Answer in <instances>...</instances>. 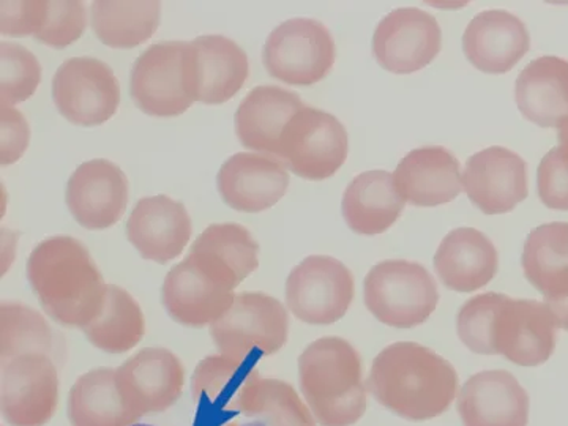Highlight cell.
Returning a JSON list of instances; mask_svg holds the SVG:
<instances>
[{"label":"cell","instance_id":"obj_1","mask_svg":"<svg viewBox=\"0 0 568 426\" xmlns=\"http://www.w3.org/2000/svg\"><path fill=\"white\" fill-rule=\"evenodd\" d=\"M457 332L473 353L503 355L519 366L544 365L558 343V325L547 305L497 293L469 298L459 308Z\"/></svg>","mask_w":568,"mask_h":426},{"label":"cell","instance_id":"obj_2","mask_svg":"<svg viewBox=\"0 0 568 426\" xmlns=\"http://www.w3.org/2000/svg\"><path fill=\"white\" fill-rule=\"evenodd\" d=\"M368 388L396 416L425 422L447 413L457 396L458 375L429 347L398 342L376 355Z\"/></svg>","mask_w":568,"mask_h":426},{"label":"cell","instance_id":"obj_3","mask_svg":"<svg viewBox=\"0 0 568 426\" xmlns=\"http://www.w3.org/2000/svg\"><path fill=\"white\" fill-rule=\"evenodd\" d=\"M28 280L41 308L63 327L84 328L102 312L108 284L89 250L70 235L40 242L28 261Z\"/></svg>","mask_w":568,"mask_h":426},{"label":"cell","instance_id":"obj_4","mask_svg":"<svg viewBox=\"0 0 568 426\" xmlns=\"http://www.w3.org/2000/svg\"><path fill=\"white\" fill-rule=\"evenodd\" d=\"M357 349L339 336H324L298 357V381L321 426L357 424L368 407Z\"/></svg>","mask_w":568,"mask_h":426},{"label":"cell","instance_id":"obj_5","mask_svg":"<svg viewBox=\"0 0 568 426\" xmlns=\"http://www.w3.org/2000/svg\"><path fill=\"white\" fill-rule=\"evenodd\" d=\"M134 104L153 118H178L196 102L192 41H162L136 59L130 78Z\"/></svg>","mask_w":568,"mask_h":426},{"label":"cell","instance_id":"obj_6","mask_svg":"<svg viewBox=\"0 0 568 426\" xmlns=\"http://www.w3.org/2000/svg\"><path fill=\"white\" fill-rule=\"evenodd\" d=\"M365 305L379 323L396 328L424 324L435 313L439 293L436 280L418 263L383 261L364 282Z\"/></svg>","mask_w":568,"mask_h":426},{"label":"cell","instance_id":"obj_7","mask_svg":"<svg viewBox=\"0 0 568 426\" xmlns=\"http://www.w3.org/2000/svg\"><path fill=\"white\" fill-rule=\"evenodd\" d=\"M290 316L282 302L264 293L235 295L233 306L211 324L220 353L235 361H254L278 353L287 342Z\"/></svg>","mask_w":568,"mask_h":426},{"label":"cell","instance_id":"obj_8","mask_svg":"<svg viewBox=\"0 0 568 426\" xmlns=\"http://www.w3.org/2000/svg\"><path fill=\"white\" fill-rule=\"evenodd\" d=\"M349 138L345 125L323 110L302 108L284 126L278 156L298 178L325 181L345 164Z\"/></svg>","mask_w":568,"mask_h":426},{"label":"cell","instance_id":"obj_9","mask_svg":"<svg viewBox=\"0 0 568 426\" xmlns=\"http://www.w3.org/2000/svg\"><path fill=\"white\" fill-rule=\"evenodd\" d=\"M336 58L334 37L321 21L294 18L280 24L268 36L263 50L265 70L272 78L290 85L323 81Z\"/></svg>","mask_w":568,"mask_h":426},{"label":"cell","instance_id":"obj_10","mask_svg":"<svg viewBox=\"0 0 568 426\" xmlns=\"http://www.w3.org/2000/svg\"><path fill=\"white\" fill-rule=\"evenodd\" d=\"M354 275L332 256H308L286 280V304L302 323L331 325L353 304Z\"/></svg>","mask_w":568,"mask_h":426},{"label":"cell","instance_id":"obj_11","mask_svg":"<svg viewBox=\"0 0 568 426\" xmlns=\"http://www.w3.org/2000/svg\"><path fill=\"white\" fill-rule=\"evenodd\" d=\"M52 99L70 123L102 125L118 112L121 84L108 63L93 58H73L55 71Z\"/></svg>","mask_w":568,"mask_h":426},{"label":"cell","instance_id":"obj_12","mask_svg":"<svg viewBox=\"0 0 568 426\" xmlns=\"http://www.w3.org/2000/svg\"><path fill=\"white\" fill-rule=\"evenodd\" d=\"M0 409L11 426H44L59 405V375L51 355L32 353L0 364Z\"/></svg>","mask_w":568,"mask_h":426},{"label":"cell","instance_id":"obj_13","mask_svg":"<svg viewBox=\"0 0 568 426\" xmlns=\"http://www.w3.org/2000/svg\"><path fill=\"white\" fill-rule=\"evenodd\" d=\"M123 403L136 416L160 414L181 398L185 369L181 358L163 347H145L115 369Z\"/></svg>","mask_w":568,"mask_h":426},{"label":"cell","instance_id":"obj_14","mask_svg":"<svg viewBox=\"0 0 568 426\" xmlns=\"http://www.w3.org/2000/svg\"><path fill=\"white\" fill-rule=\"evenodd\" d=\"M443 48L439 22L428 11L396 9L384 17L373 36V54L384 70L416 73L435 61Z\"/></svg>","mask_w":568,"mask_h":426},{"label":"cell","instance_id":"obj_15","mask_svg":"<svg viewBox=\"0 0 568 426\" xmlns=\"http://www.w3.org/2000/svg\"><path fill=\"white\" fill-rule=\"evenodd\" d=\"M463 190L487 215L511 212L528 197V164L510 149H484L467 160Z\"/></svg>","mask_w":568,"mask_h":426},{"label":"cell","instance_id":"obj_16","mask_svg":"<svg viewBox=\"0 0 568 426\" xmlns=\"http://www.w3.org/2000/svg\"><path fill=\"white\" fill-rule=\"evenodd\" d=\"M65 200L71 215L82 227L108 230L126 211L129 181L118 164L108 160H91L71 174Z\"/></svg>","mask_w":568,"mask_h":426},{"label":"cell","instance_id":"obj_17","mask_svg":"<svg viewBox=\"0 0 568 426\" xmlns=\"http://www.w3.org/2000/svg\"><path fill=\"white\" fill-rule=\"evenodd\" d=\"M216 185L231 209L257 213L280 203L290 186V174L275 156L241 152L220 168Z\"/></svg>","mask_w":568,"mask_h":426},{"label":"cell","instance_id":"obj_18","mask_svg":"<svg viewBox=\"0 0 568 426\" xmlns=\"http://www.w3.org/2000/svg\"><path fill=\"white\" fill-rule=\"evenodd\" d=\"M526 280L544 295L556 325L568 331V223H548L528 235L523 248Z\"/></svg>","mask_w":568,"mask_h":426},{"label":"cell","instance_id":"obj_19","mask_svg":"<svg viewBox=\"0 0 568 426\" xmlns=\"http://www.w3.org/2000/svg\"><path fill=\"white\" fill-rule=\"evenodd\" d=\"M185 205L170 196L142 197L126 222V239L144 260L166 264L181 256L192 237Z\"/></svg>","mask_w":568,"mask_h":426},{"label":"cell","instance_id":"obj_20","mask_svg":"<svg viewBox=\"0 0 568 426\" xmlns=\"http://www.w3.org/2000/svg\"><path fill=\"white\" fill-rule=\"evenodd\" d=\"M233 290L201 271L186 254L164 278L162 298L168 315L186 327H204L215 323L233 306Z\"/></svg>","mask_w":568,"mask_h":426},{"label":"cell","instance_id":"obj_21","mask_svg":"<svg viewBox=\"0 0 568 426\" xmlns=\"http://www.w3.org/2000/svg\"><path fill=\"white\" fill-rule=\"evenodd\" d=\"M458 414L465 426H528L529 395L511 373L489 369L466 381Z\"/></svg>","mask_w":568,"mask_h":426},{"label":"cell","instance_id":"obj_22","mask_svg":"<svg viewBox=\"0 0 568 426\" xmlns=\"http://www.w3.org/2000/svg\"><path fill=\"white\" fill-rule=\"evenodd\" d=\"M529 48L525 22L506 10L481 11L463 36L467 61L484 73H507L528 54Z\"/></svg>","mask_w":568,"mask_h":426},{"label":"cell","instance_id":"obj_23","mask_svg":"<svg viewBox=\"0 0 568 426\" xmlns=\"http://www.w3.org/2000/svg\"><path fill=\"white\" fill-rule=\"evenodd\" d=\"M394 183L405 203L436 207L452 203L463 192L462 166L447 149H414L396 166Z\"/></svg>","mask_w":568,"mask_h":426},{"label":"cell","instance_id":"obj_24","mask_svg":"<svg viewBox=\"0 0 568 426\" xmlns=\"http://www.w3.org/2000/svg\"><path fill=\"white\" fill-rule=\"evenodd\" d=\"M301 95L278 85H257L235 112V133L246 149L278 156L284 126L304 108Z\"/></svg>","mask_w":568,"mask_h":426},{"label":"cell","instance_id":"obj_25","mask_svg":"<svg viewBox=\"0 0 568 426\" xmlns=\"http://www.w3.org/2000/svg\"><path fill=\"white\" fill-rule=\"evenodd\" d=\"M499 256L487 234L474 227L450 231L435 254V271L448 290L474 293L497 274Z\"/></svg>","mask_w":568,"mask_h":426},{"label":"cell","instance_id":"obj_26","mask_svg":"<svg viewBox=\"0 0 568 426\" xmlns=\"http://www.w3.org/2000/svg\"><path fill=\"white\" fill-rule=\"evenodd\" d=\"M518 110L544 129H559L568 121V61L544 55L528 63L515 85Z\"/></svg>","mask_w":568,"mask_h":426},{"label":"cell","instance_id":"obj_27","mask_svg":"<svg viewBox=\"0 0 568 426\" xmlns=\"http://www.w3.org/2000/svg\"><path fill=\"white\" fill-rule=\"evenodd\" d=\"M196 102L222 104L244 88L248 55L235 41L223 36H203L192 41Z\"/></svg>","mask_w":568,"mask_h":426},{"label":"cell","instance_id":"obj_28","mask_svg":"<svg viewBox=\"0 0 568 426\" xmlns=\"http://www.w3.org/2000/svg\"><path fill=\"white\" fill-rule=\"evenodd\" d=\"M257 362L235 361L226 355H209L193 373V399L200 414L212 417L241 413L242 403L254 381L260 377Z\"/></svg>","mask_w":568,"mask_h":426},{"label":"cell","instance_id":"obj_29","mask_svg":"<svg viewBox=\"0 0 568 426\" xmlns=\"http://www.w3.org/2000/svg\"><path fill=\"white\" fill-rule=\"evenodd\" d=\"M405 204L396 192L394 175L387 171H368L347 185L343 194V219L355 234H383L394 226Z\"/></svg>","mask_w":568,"mask_h":426},{"label":"cell","instance_id":"obj_30","mask_svg":"<svg viewBox=\"0 0 568 426\" xmlns=\"http://www.w3.org/2000/svg\"><path fill=\"white\" fill-rule=\"evenodd\" d=\"M69 420L71 426H133L140 418L123 403L115 369L97 368L71 387Z\"/></svg>","mask_w":568,"mask_h":426},{"label":"cell","instance_id":"obj_31","mask_svg":"<svg viewBox=\"0 0 568 426\" xmlns=\"http://www.w3.org/2000/svg\"><path fill=\"white\" fill-rule=\"evenodd\" d=\"M91 24L97 39L119 50H132L145 43L159 29L162 20V3L155 0L142 2L92 3Z\"/></svg>","mask_w":568,"mask_h":426},{"label":"cell","instance_id":"obj_32","mask_svg":"<svg viewBox=\"0 0 568 426\" xmlns=\"http://www.w3.org/2000/svg\"><path fill=\"white\" fill-rule=\"evenodd\" d=\"M91 345L110 354H123L140 345L145 334L141 306L121 286L108 284L102 312L82 328Z\"/></svg>","mask_w":568,"mask_h":426},{"label":"cell","instance_id":"obj_33","mask_svg":"<svg viewBox=\"0 0 568 426\" xmlns=\"http://www.w3.org/2000/svg\"><path fill=\"white\" fill-rule=\"evenodd\" d=\"M239 416L245 426H316L315 417L291 384L261 376L246 394Z\"/></svg>","mask_w":568,"mask_h":426},{"label":"cell","instance_id":"obj_34","mask_svg":"<svg viewBox=\"0 0 568 426\" xmlns=\"http://www.w3.org/2000/svg\"><path fill=\"white\" fill-rule=\"evenodd\" d=\"M54 353L50 324L31 306L18 302L0 305V364L22 354Z\"/></svg>","mask_w":568,"mask_h":426},{"label":"cell","instance_id":"obj_35","mask_svg":"<svg viewBox=\"0 0 568 426\" xmlns=\"http://www.w3.org/2000/svg\"><path fill=\"white\" fill-rule=\"evenodd\" d=\"M41 82V65L31 51L17 43H0V106L31 99Z\"/></svg>","mask_w":568,"mask_h":426},{"label":"cell","instance_id":"obj_36","mask_svg":"<svg viewBox=\"0 0 568 426\" xmlns=\"http://www.w3.org/2000/svg\"><path fill=\"white\" fill-rule=\"evenodd\" d=\"M558 148L544 156L537 170L541 203L555 211H568V121L558 129Z\"/></svg>","mask_w":568,"mask_h":426},{"label":"cell","instance_id":"obj_37","mask_svg":"<svg viewBox=\"0 0 568 426\" xmlns=\"http://www.w3.org/2000/svg\"><path fill=\"white\" fill-rule=\"evenodd\" d=\"M47 18L36 39L59 50L80 40L88 26L84 3L80 0H47Z\"/></svg>","mask_w":568,"mask_h":426},{"label":"cell","instance_id":"obj_38","mask_svg":"<svg viewBox=\"0 0 568 426\" xmlns=\"http://www.w3.org/2000/svg\"><path fill=\"white\" fill-rule=\"evenodd\" d=\"M47 0H2L0 33L6 37H36L47 18Z\"/></svg>","mask_w":568,"mask_h":426},{"label":"cell","instance_id":"obj_39","mask_svg":"<svg viewBox=\"0 0 568 426\" xmlns=\"http://www.w3.org/2000/svg\"><path fill=\"white\" fill-rule=\"evenodd\" d=\"M31 140L24 115L14 108L0 106V164L9 166L21 159Z\"/></svg>","mask_w":568,"mask_h":426},{"label":"cell","instance_id":"obj_40","mask_svg":"<svg viewBox=\"0 0 568 426\" xmlns=\"http://www.w3.org/2000/svg\"><path fill=\"white\" fill-rule=\"evenodd\" d=\"M226 426H245L241 420L230 422Z\"/></svg>","mask_w":568,"mask_h":426},{"label":"cell","instance_id":"obj_41","mask_svg":"<svg viewBox=\"0 0 568 426\" xmlns=\"http://www.w3.org/2000/svg\"><path fill=\"white\" fill-rule=\"evenodd\" d=\"M133 426H152V425L134 424Z\"/></svg>","mask_w":568,"mask_h":426}]
</instances>
